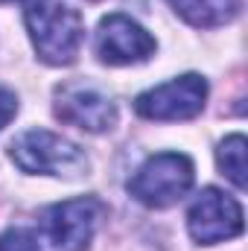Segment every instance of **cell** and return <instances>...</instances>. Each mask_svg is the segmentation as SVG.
<instances>
[{"instance_id":"6da1fadb","label":"cell","mask_w":248,"mask_h":251,"mask_svg":"<svg viewBox=\"0 0 248 251\" xmlns=\"http://www.w3.org/2000/svg\"><path fill=\"white\" fill-rule=\"evenodd\" d=\"M26 29L47 64H70L82 44V15L64 0H26Z\"/></svg>"},{"instance_id":"7a4b0ae2","label":"cell","mask_w":248,"mask_h":251,"mask_svg":"<svg viewBox=\"0 0 248 251\" xmlns=\"http://www.w3.org/2000/svg\"><path fill=\"white\" fill-rule=\"evenodd\" d=\"M102 213L99 199H67L38 216V243L44 251H85Z\"/></svg>"},{"instance_id":"3957f363","label":"cell","mask_w":248,"mask_h":251,"mask_svg":"<svg viewBox=\"0 0 248 251\" xmlns=\"http://www.w3.org/2000/svg\"><path fill=\"white\" fill-rule=\"evenodd\" d=\"M12 161L32 176H64L76 178L88 170L82 149L47 128H29L12 143Z\"/></svg>"},{"instance_id":"277c9868","label":"cell","mask_w":248,"mask_h":251,"mask_svg":"<svg viewBox=\"0 0 248 251\" xmlns=\"http://www.w3.org/2000/svg\"><path fill=\"white\" fill-rule=\"evenodd\" d=\"M193 187V161L181 152L152 155L128 181V193L146 207H170Z\"/></svg>"},{"instance_id":"5b68a950","label":"cell","mask_w":248,"mask_h":251,"mask_svg":"<svg viewBox=\"0 0 248 251\" xmlns=\"http://www.w3.org/2000/svg\"><path fill=\"white\" fill-rule=\"evenodd\" d=\"M207 82L198 73H184L167 85L143 91L134 100V111L146 120H190L204 108Z\"/></svg>"},{"instance_id":"8992f818","label":"cell","mask_w":248,"mask_h":251,"mask_svg":"<svg viewBox=\"0 0 248 251\" xmlns=\"http://www.w3.org/2000/svg\"><path fill=\"white\" fill-rule=\"evenodd\" d=\"M187 228L196 243L216 246L222 240L243 234V207L237 199L216 187H207L196 196L187 213Z\"/></svg>"},{"instance_id":"52a82bcc","label":"cell","mask_w":248,"mask_h":251,"mask_svg":"<svg viewBox=\"0 0 248 251\" xmlns=\"http://www.w3.org/2000/svg\"><path fill=\"white\" fill-rule=\"evenodd\" d=\"M97 53L108 64L146 62L155 53V38L128 15H108L97 29Z\"/></svg>"},{"instance_id":"ba28073f","label":"cell","mask_w":248,"mask_h":251,"mask_svg":"<svg viewBox=\"0 0 248 251\" xmlns=\"http://www.w3.org/2000/svg\"><path fill=\"white\" fill-rule=\"evenodd\" d=\"M56 117L82 128V131L99 134L117 123V108L105 94H99L94 88L64 85V88H59V97H56Z\"/></svg>"},{"instance_id":"9c48e42d","label":"cell","mask_w":248,"mask_h":251,"mask_svg":"<svg viewBox=\"0 0 248 251\" xmlns=\"http://www.w3.org/2000/svg\"><path fill=\"white\" fill-rule=\"evenodd\" d=\"M173 9L184 18L187 24L193 26H219V24H228L237 9H240V0H170Z\"/></svg>"},{"instance_id":"30bf717a","label":"cell","mask_w":248,"mask_h":251,"mask_svg":"<svg viewBox=\"0 0 248 251\" xmlns=\"http://www.w3.org/2000/svg\"><path fill=\"white\" fill-rule=\"evenodd\" d=\"M216 161H219V170L243 190L246 187V137L243 134H231L219 143L216 149Z\"/></svg>"},{"instance_id":"8fae6325","label":"cell","mask_w":248,"mask_h":251,"mask_svg":"<svg viewBox=\"0 0 248 251\" xmlns=\"http://www.w3.org/2000/svg\"><path fill=\"white\" fill-rule=\"evenodd\" d=\"M0 251H41V249H38V240L29 231L12 228L0 237Z\"/></svg>"},{"instance_id":"7c38bea8","label":"cell","mask_w":248,"mask_h":251,"mask_svg":"<svg viewBox=\"0 0 248 251\" xmlns=\"http://www.w3.org/2000/svg\"><path fill=\"white\" fill-rule=\"evenodd\" d=\"M15 111H18V97L12 91L0 88V128L9 126V120L15 117Z\"/></svg>"},{"instance_id":"4fadbf2b","label":"cell","mask_w":248,"mask_h":251,"mask_svg":"<svg viewBox=\"0 0 248 251\" xmlns=\"http://www.w3.org/2000/svg\"><path fill=\"white\" fill-rule=\"evenodd\" d=\"M0 3H15V0H0Z\"/></svg>"}]
</instances>
